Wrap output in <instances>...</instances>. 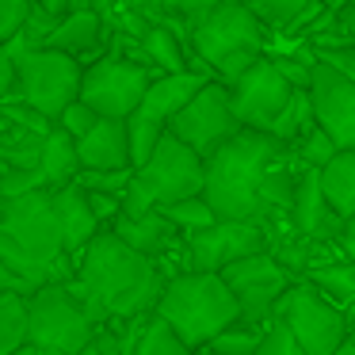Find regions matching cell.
Returning <instances> with one entry per match:
<instances>
[{
    "instance_id": "cell-47",
    "label": "cell",
    "mask_w": 355,
    "mask_h": 355,
    "mask_svg": "<svg viewBox=\"0 0 355 355\" xmlns=\"http://www.w3.org/2000/svg\"><path fill=\"white\" fill-rule=\"evenodd\" d=\"M332 355H355V340H352V336H344V340H340V347H336Z\"/></svg>"
},
{
    "instance_id": "cell-31",
    "label": "cell",
    "mask_w": 355,
    "mask_h": 355,
    "mask_svg": "<svg viewBox=\"0 0 355 355\" xmlns=\"http://www.w3.org/2000/svg\"><path fill=\"white\" fill-rule=\"evenodd\" d=\"M263 329H268V324L237 317V321L225 324V329L210 340V347L222 352V355H256V347H260V340H263Z\"/></svg>"
},
{
    "instance_id": "cell-10",
    "label": "cell",
    "mask_w": 355,
    "mask_h": 355,
    "mask_svg": "<svg viewBox=\"0 0 355 355\" xmlns=\"http://www.w3.org/2000/svg\"><path fill=\"white\" fill-rule=\"evenodd\" d=\"M222 279L230 283V291L241 302V317L245 321H260L268 324L275 317L279 298L286 294V286L294 283V271L279 260L271 248H260L252 256H241L222 271Z\"/></svg>"
},
{
    "instance_id": "cell-11",
    "label": "cell",
    "mask_w": 355,
    "mask_h": 355,
    "mask_svg": "<svg viewBox=\"0 0 355 355\" xmlns=\"http://www.w3.org/2000/svg\"><path fill=\"white\" fill-rule=\"evenodd\" d=\"M153 69L149 62H130V58L107 54L100 62L85 65V80H80V100L92 103L103 119H126L141 103Z\"/></svg>"
},
{
    "instance_id": "cell-8",
    "label": "cell",
    "mask_w": 355,
    "mask_h": 355,
    "mask_svg": "<svg viewBox=\"0 0 355 355\" xmlns=\"http://www.w3.org/2000/svg\"><path fill=\"white\" fill-rule=\"evenodd\" d=\"M31 313V344L42 352H85L96 340L100 324L92 321L80 298L69 291V283H42L27 294Z\"/></svg>"
},
{
    "instance_id": "cell-3",
    "label": "cell",
    "mask_w": 355,
    "mask_h": 355,
    "mask_svg": "<svg viewBox=\"0 0 355 355\" xmlns=\"http://www.w3.org/2000/svg\"><path fill=\"white\" fill-rule=\"evenodd\" d=\"M283 153H291L286 141H279L268 130L241 126L233 138H225L214 153L207 157V187L202 195L210 199L218 218H248L260 222L263 202H260V180Z\"/></svg>"
},
{
    "instance_id": "cell-4",
    "label": "cell",
    "mask_w": 355,
    "mask_h": 355,
    "mask_svg": "<svg viewBox=\"0 0 355 355\" xmlns=\"http://www.w3.org/2000/svg\"><path fill=\"white\" fill-rule=\"evenodd\" d=\"M157 313L180 332L191 347H202L241 317V302L222 279V271H180L164 279V291L157 298Z\"/></svg>"
},
{
    "instance_id": "cell-30",
    "label": "cell",
    "mask_w": 355,
    "mask_h": 355,
    "mask_svg": "<svg viewBox=\"0 0 355 355\" xmlns=\"http://www.w3.org/2000/svg\"><path fill=\"white\" fill-rule=\"evenodd\" d=\"M291 149H294V157H298V164H306V168H324V164L340 153L336 138H332V134L317 123V119L306 126V130H302V138L294 141Z\"/></svg>"
},
{
    "instance_id": "cell-15",
    "label": "cell",
    "mask_w": 355,
    "mask_h": 355,
    "mask_svg": "<svg viewBox=\"0 0 355 355\" xmlns=\"http://www.w3.org/2000/svg\"><path fill=\"white\" fill-rule=\"evenodd\" d=\"M309 100H313V119L336 138V146L355 149V77L313 58Z\"/></svg>"
},
{
    "instance_id": "cell-42",
    "label": "cell",
    "mask_w": 355,
    "mask_h": 355,
    "mask_svg": "<svg viewBox=\"0 0 355 355\" xmlns=\"http://www.w3.org/2000/svg\"><path fill=\"white\" fill-rule=\"evenodd\" d=\"M80 355H130V352H126L123 340H119L111 329H100V332H96V340H92V344H88Z\"/></svg>"
},
{
    "instance_id": "cell-36",
    "label": "cell",
    "mask_w": 355,
    "mask_h": 355,
    "mask_svg": "<svg viewBox=\"0 0 355 355\" xmlns=\"http://www.w3.org/2000/svg\"><path fill=\"white\" fill-rule=\"evenodd\" d=\"M31 4H35V0H0V46H4L19 27H24Z\"/></svg>"
},
{
    "instance_id": "cell-6",
    "label": "cell",
    "mask_w": 355,
    "mask_h": 355,
    "mask_svg": "<svg viewBox=\"0 0 355 355\" xmlns=\"http://www.w3.org/2000/svg\"><path fill=\"white\" fill-rule=\"evenodd\" d=\"M202 187H207V157L195 153L187 141H180L168 130L161 138V146L153 149V157L141 168H134V180L123 191V210L119 214L141 218L149 210L164 207V202L199 195Z\"/></svg>"
},
{
    "instance_id": "cell-7",
    "label": "cell",
    "mask_w": 355,
    "mask_h": 355,
    "mask_svg": "<svg viewBox=\"0 0 355 355\" xmlns=\"http://www.w3.org/2000/svg\"><path fill=\"white\" fill-rule=\"evenodd\" d=\"M16 96L42 111L46 119L62 115L73 100L80 96V80H85V65L77 54H65L58 46H27L16 54Z\"/></svg>"
},
{
    "instance_id": "cell-14",
    "label": "cell",
    "mask_w": 355,
    "mask_h": 355,
    "mask_svg": "<svg viewBox=\"0 0 355 355\" xmlns=\"http://www.w3.org/2000/svg\"><path fill=\"white\" fill-rule=\"evenodd\" d=\"M187 268L195 271H225L233 260L241 256H252L260 248H268V233L260 222H248V218H218L214 225L191 233L187 237Z\"/></svg>"
},
{
    "instance_id": "cell-22",
    "label": "cell",
    "mask_w": 355,
    "mask_h": 355,
    "mask_svg": "<svg viewBox=\"0 0 355 355\" xmlns=\"http://www.w3.org/2000/svg\"><path fill=\"white\" fill-rule=\"evenodd\" d=\"M141 58H146L153 69L161 73H184L191 69L187 65V39L176 31V27L168 24H149L146 31H141Z\"/></svg>"
},
{
    "instance_id": "cell-12",
    "label": "cell",
    "mask_w": 355,
    "mask_h": 355,
    "mask_svg": "<svg viewBox=\"0 0 355 355\" xmlns=\"http://www.w3.org/2000/svg\"><path fill=\"white\" fill-rule=\"evenodd\" d=\"M168 130L176 134L180 141H187L195 153L210 157L225 138H233V134L241 130L237 115H233V103H230V85L218 80V77L207 80V85L172 115Z\"/></svg>"
},
{
    "instance_id": "cell-35",
    "label": "cell",
    "mask_w": 355,
    "mask_h": 355,
    "mask_svg": "<svg viewBox=\"0 0 355 355\" xmlns=\"http://www.w3.org/2000/svg\"><path fill=\"white\" fill-rule=\"evenodd\" d=\"M96 123H100V111H96L92 103H85L80 96L62 111V115H58V126H62L65 134H73V138H85V134L92 130Z\"/></svg>"
},
{
    "instance_id": "cell-40",
    "label": "cell",
    "mask_w": 355,
    "mask_h": 355,
    "mask_svg": "<svg viewBox=\"0 0 355 355\" xmlns=\"http://www.w3.org/2000/svg\"><path fill=\"white\" fill-rule=\"evenodd\" d=\"M161 4L172 12V16H180L187 27H191V24H195V19H199L207 8H214L218 0H161Z\"/></svg>"
},
{
    "instance_id": "cell-28",
    "label": "cell",
    "mask_w": 355,
    "mask_h": 355,
    "mask_svg": "<svg viewBox=\"0 0 355 355\" xmlns=\"http://www.w3.org/2000/svg\"><path fill=\"white\" fill-rule=\"evenodd\" d=\"M313 123V100H309V88H294L291 100H286V107L279 111V119L271 123L268 134H275L279 141H286V146H294V141L302 138V130Z\"/></svg>"
},
{
    "instance_id": "cell-19",
    "label": "cell",
    "mask_w": 355,
    "mask_h": 355,
    "mask_svg": "<svg viewBox=\"0 0 355 355\" xmlns=\"http://www.w3.org/2000/svg\"><path fill=\"white\" fill-rule=\"evenodd\" d=\"M111 230L119 233V237L126 241V245H134L138 252H146V256H153V260H161L164 252L172 248V241H176V225L164 218V210L157 207V210H149V214H141V218H126V214H119L115 222H111Z\"/></svg>"
},
{
    "instance_id": "cell-37",
    "label": "cell",
    "mask_w": 355,
    "mask_h": 355,
    "mask_svg": "<svg viewBox=\"0 0 355 355\" xmlns=\"http://www.w3.org/2000/svg\"><path fill=\"white\" fill-rule=\"evenodd\" d=\"M313 58L340 73H347V77H355V46H313Z\"/></svg>"
},
{
    "instance_id": "cell-34",
    "label": "cell",
    "mask_w": 355,
    "mask_h": 355,
    "mask_svg": "<svg viewBox=\"0 0 355 355\" xmlns=\"http://www.w3.org/2000/svg\"><path fill=\"white\" fill-rule=\"evenodd\" d=\"M256 355H306V352H302V344L294 340V332L286 329L279 317H271L268 329H263L260 347H256Z\"/></svg>"
},
{
    "instance_id": "cell-26",
    "label": "cell",
    "mask_w": 355,
    "mask_h": 355,
    "mask_svg": "<svg viewBox=\"0 0 355 355\" xmlns=\"http://www.w3.org/2000/svg\"><path fill=\"white\" fill-rule=\"evenodd\" d=\"M306 279L324 294V298L336 302V306H347V302H355V256H352V260H336V263L309 268Z\"/></svg>"
},
{
    "instance_id": "cell-39",
    "label": "cell",
    "mask_w": 355,
    "mask_h": 355,
    "mask_svg": "<svg viewBox=\"0 0 355 355\" xmlns=\"http://www.w3.org/2000/svg\"><path fill=\"white\" fill-rule=\"evenodd\" d=\"M88 202H92V214L100 218V225H111L123 210V195H107V191H85Z\"/></svg>"
},
{
    "instance_id": "cell-43",
    "label": "cell",
    "mask_w": 355,
    "mask_h": 355,
    "mask_svg": "<svg viewBox=\"0 0 355 355\" xmlns=\"http://www.w3.org/2000/svg\"><path fill=\"white\" fill-rule=\"evenodd\" d=\"M0 291H19V294H31L35 286L27 283V279L19 275L16 268H12V263L4 260V256H0Z\"/></svg>"
},
{
    "instance_id": "cell-45",
    "label": "cell",
    "mask_w": 355,
    "mask_h": 355,
    "mask_svg": "<svg viewBox=\"0 0 355 355\" xmlns=\"http://www.w3.org/2000/svg\"><path fill=\"white\" fill-rule=\"evenodd\" d=\"M340 245H347V248L355 252V210L344 218V237H340Z\"/></svg>"
},
{
    "instance_id": "cell-18",
    "label": "cell",
    "mask_w": 355,
    "mask_h": 355,
    "mask_svg": "<svg viewBox=\"0 0 355 355\" xmlns=\"http://www.w3.org/2000/svg\"><path fill=\"white\" fill-rule=\"evenodd\" d=\"M54 202H58V218H62V230H65V248H69L73 263H77L80 252L88 248V241H92L103 225H100V218L92 214V202H88L85 187H77V184L58 187Z\"/></svg>"
},
{
    "instance_id": "cell-49",
    "label": "cell",
    "mask_w": 355,
    "mask_h": 355,
    "mask_svg": "<svg viewBox=\"0 0 355 355\" xmlns=\"http://www.w3.org/2000/svg\"><path fill=\"white\" fill-rule=\"evenodd\" d=\"M42 355H77V352H42Z\"/></svg>"
},
{
    "instance_id": "cell-46",
    "label": "cell",
    "mask_w": 355,
    "mask_h": 355,
    "mask_svg": "<svg viewBox=\"0 0 355 355\" xmlns=\"http://www.w3.org/2000/svg\"><path fill=\"white\" fill-rule=\"evenodd\" d=\"M115 4H119V0H80L77 8H96V12H103V16H107V12L115 8Z\"/></svg>"
},
{
    "instance_id": "cell-48",
    "label": "cell",
    "mask_w": 355,
    "mask_h": 355,
    "mask_svg": "<svg viewBox=\"0 0 355 355\" xmlns=\"http://www.w3.org/2000/svg\"><path fill=\"white\" fill-rule=\"evenodd\" d=\"M195 355H222V352H214L210 344H202V347H195Z\"/></svg>"
},
{
    "instance_id": "cell-32",
    "label": "cell",
    "mask_w": 355,
    "mask_h": 355,
    "mask_svg": "<svg viewBox=\"0 0 355 355\" xmlns=\"http://www.w3.org/2000/svg\"><path fill=\"white\" fill-rule=\"evenodd\" d=\"M126 134H130V161H134V168H141V164L153 157V149L161 146V138L168 134V126L130 111V115H126Z\"/></svg>"
},
{
    "instance_id": "cell-27",
    "label": "cell",
    "mask_w": 355,
    "mask_h": 355,
    "mask_svg": "<svg viewBox=\"0 0 355 355\" xmlns=\"http://www.w3.org/2000/svg\"><path fill=\"white\" fill-rule=\"evenodd\" d=\"M263 27H302L321 12V0H245Z\"/></svg>"
},
{
    "instance_id": "cell-2",
    "label": "cell",
    "mask_w": 355,
    "mask_h": 355,
    "mask_svg": "<svg viewBox=\"0 0 355 355\" xmlns=\"http://www.w3.org/2000/svg\"><path fill=\"white\" fill-rule=\"evenodd\" d=\"M0 256L31 286L65 283L73 275V256L50 187L0 199Z\"/></svg>"
},
{
    "instance_id": "cell-29",
    "label": "cell",
    "mask_w": 355,
    "mask_h": 355,
    "mask_svg": "<svg viewBox=\"0 0 355 355\" xmlns=\"http://www.w3.org/2000/svg\"><path fill=\"white\" fill-rule=\"evenodd\" d=\"M164 218H168L172 225H176L180 233H199V230H207V225H214L218 222V214H214V207H210V199L207 195H187V199H176V202H164Z\"/></svg>"
},
{
    "instance_id": "cell-24",
    "label": "cell",
    "mask_w": 355,
    "mask_h": 355,
    "mask_svg": "<svg viewBox=\"0 0 355 355\" xmlns=\"http://www.w3.org/2000/svg\"><path fill=\"white\" fill-rule=\"evenodd\" d=\"M31 344V313H27V294L0 291V355L19 352Z\"/></svg>"
},
{
    "instance_id": "cell-17",
    "label": "cell",
    "mask_w": 355,
    "mask_h": 355,
    "mask_svg": "<svg viewBox=\"0 0 355 355\" xmlns=\"http://www.w3.org/2000/svg\"><path fill=\"white\" fill-rule=\"evenodd\" d=\"M77 161H80V168H134L126 119L100 115V123L85 138H77Z\"/></svg>"
},
{
    "instance_id": "cell-1",
    "label": "cell",
    "mask_w": 355,
    "mask_h": 355,
    "mask_svg": "<svg viewBox=\"0 0 355 355\" xmlns=\"http://www.w3.org/2000/svg\"><path fill=\"white\" fill-rule=\"evenodd\" d=\"M65 283L100 329H115L130 317L153 313L164 291V275L157 260L126 245L111 225H103L88 241V248L73 263V275Z\"/></svg>"
},
{
    "instance_id": "cell-25",
    "label": "cell",
    "mask_w": 355,
    "mask_h": 355,
    "mask_svg": "<svg viewBox=\"0 0 355 355\" xmlns=\"http://www.w3.org/2000/svg\"><path fill=\"white\" fill-rule=\"evenodd\" d=\"M134 355H195V347L153 309L141 324L138 340H134Z\"/></svg>"
},
{
    "instance_id": "cell-5",
    "label": "cell",
    "mask_w": 355,
    "mask_h": 355,
    "mask_svg": "<svg viewBox=\"0 0 355 355\" xmlns=\"http://www.w3.org/2000/svg\"><path fill=\"white\" fill-rule=\"evenodd\" d=\"M263 19L245 0H218L191 24V50L218 80L233 85L256 58H263Z\"/></svg>"
},
{
    "instance_id": "cell-44",
    "label": "cell",
    "mask_w": 355,
    "mask_h": 355,
    "mask_svg": "<svg viewBox=\"0 0 355 355\" xmlns=\"http://www.w3.org/2000/svg\"><path fill=\"white\" fill-rule=\"evenodd\" d=\"M39 8H46V12H54V16H65V12H73L80 4V0H35Z\"/></svg>"
},
{
    "instance_id": "cell-41",
    "label": "cell",
    "mask_w": 355,
    "mask_h": 355,
    "mask_svg": "<svg viewBox=\"0 0 355 355\" xmlns=\"http://www.w3.org/2000/svg\"><path fill=\"white\" fill-rule=\"evenodd\" d=\"M16 80H19V69H16V54L8 46H0V100L16 96Z\"/></svg>"
},
{
    "instance_id": "cell-20",
    "label": "cell",
    "mask_w": 355,
    "mask_h": 355,
    "mask_svg": "<svg viewBox=\"0 0 355 355\" xmlns=\"http://www.w3.org/2000/svg\"><path fill=\"white\" fill-rule=\"evenodd\" d=\"M100 31H103V12L96 8H73L65 16H58L54 31L46 35L42 46H58L65 54H88V50L100 42Z\"/></svg>"
},
{
    "instance_id": "cell-21",
    "label": "cell",
    "mask_w": 355,
    "mask_h": 355,
    "mask_svg": "<svg viewBox=\"0 0 355 355\" xmlns=\"http://www.w3.org/2000/svg\"><path fill=\"white\" fill-rule=\"evenodd\" d=\"M80 161H77V138L73 134H65L62 126H50L46 141H42V157H39V172L42 180H46L50 191H58V187L73 184V176H77Z\"/></svg>"
},
{
    "instance_id": "cell-13",
    "label": "cell",
    "mask_w": 355,
    "mask_h": 355,
    "mask_svg": "<svg viewBox=\"0 0 355 355\" xmlns=\"http://www.w3.org/2000/svg\"><path fill=\"white\" fill-rule=\"evenodd\" d=\"M294 85L279 73V65L271 58H256L245 73L230 85V103L241 126L252 130H271V123L279 119V111L286 107Z\"/></svg>"
},
{
    "instance_id": "cell-33",
    "label": "cell",
    "mask_w": 355,
    "mask_h": 355,
    "mask_svg": "<svg viewBox=\"0 0 355 355\" xmlns=\"http://www.w3.org/2000/svg\"><path fill=\"white\" fill-rule=\"evenodd\" d=\"M134 180V168H77L73 184L85 191H107V195H123Z\"/></svg>"
},
{
    "instance_id": "cell-38",
    "label": "cell",
    "mask_w": 355,
    "mask_h": 355,
    "mask_svg": "<svg viewBox=\"0 0 355 355\" xmlns=\"http://www.w3.org/2000/svg\"><path fill=\"white\" fill-rule=\"evenodd\" d=\"M271 62L279 65V73H283V77L291 80L294 88H309V73H313V58H309V62H298V58L283 54V58H271Z\"/></svg>"
},
{
    "instance_id": "cell-16",
    "label": "cell",
    "mask_w": 355,
    "mask_h": 355,
    "mask_svg": "<svg viewBox=\"0 0 355 355\" xmlns=\"http://www.w3.org/2000/svg\"><path fill=\"white\" fill-rule=\"evenodd\" d=\"M207 85V73L202 69H184V73H161V77L149 80L146 96H141V103L134 111L146 119H153V123L168 126L172 115H176L180 107H184L187 100H191L199 88Z\"/></svg>"
},
{
    "instance_id": "cell-9",
    "label": "cell",
    "mask_w": 355,
    "mask_h": 355,
    "mask_svg": "<svg viewBox=\"0 0 355 355\" xmlns=\"http://www.w3.org/2000/svg\"><path fill=\"white\" fill-rule=\"evenodd\" d=\"M275 317L294 332L306 355H332L347 336V313L332 298H324L309 279H294L279 298Z\"/></svg>"
},
{
    "instance_id": "cell-23",
    "label": "cell",
    "mask_w": 355,
    "mask_h": 355,
    "mask_svg": "<svg viewBox=\"0 0 355 355\" xmlns=\"http://www.w3.org/2000/svg\"><path fill=\"white\" fill-rule=\"evenodd\" d=\"M321 187L329 207L340 218H347L355 210V149H340L329 164L321 168Z\"/></svg>"
}]
</instances>
